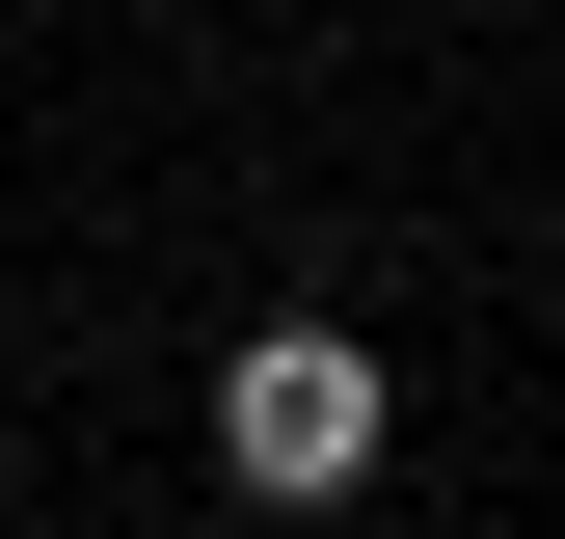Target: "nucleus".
<instances>
[{"label": "nucleus", "mask_w": 565, "mask_h": 539, "mask_svg": "<svg viewBox=\"0 0 565 539\" xmlns=\"http://www.w3.org/2000/svg\"><path fill=\"white\" fill-rule=\"evenodd\" d=\"M216 458H243L269 512H323L350 458H377V351H350V324H269V351L216 378Z\"/></svg>", "instance_id": "nucleus-1"}]
</instances>
